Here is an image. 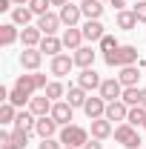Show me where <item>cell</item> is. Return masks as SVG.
<instances>
[{"label":"cell","mask_w":146,"mask_h":149,"mask_svg":"<svg viewBox=\"0 0 146 149\" xmlns=\"http://www.w3.org/2000/svg\"><path fill=\"white\" fill-rule=\"evenodd\" d=\"M49 6H52V0H29V9L35 12V17L46 15V12H49Z\"/></svg>","instance_id":"cell-33"},{"label":"cell","mask_w":146,"mask_h":149,"mask_svg":"<svg viewBox=\"0 0 146 149\" xmlns=\"http://www.w3.org/2000/svg\"><path fill=\"white\" fill-rule=\"evenodd\" d=\"M86 97H89V95H86V89H80V86H69V92H66V100L72 103L74 109H77V106L83 109V103H86Z\"/></svg>","instance_id":"cell-28"},{"label":"cell","mask_w":146,"mask_h":149,"mask_svg":"<svg viewBox=\"0 0 146 149\" xmlns=\"http://www.w3.org/2000/svg\"><path fill=\"white\" fill-rule=\"evenodd\" d=\"M80 12H83L86 20H100V15H103V0H83L80 3Z\"/></svg>","instance_id":"cell-22"},{"label":"cell","mask_w":146,"mask_h":149,"mask_svg":"<svg viewBox=\"0 0 146 149\" xmlns=\"http://www.w3.org/2000/svg\"><path fill=\"white\" fill-rule=\"evenodd\" d=\"M63 149H74V146H63Z\"/></svg>","instance_id":"cell-45"},{"label":"cell","mask_w":146,"mask_h":149,"mask_svg":"<svg viewBox=\"0 0 146 149\" xmlns=\"http://www.w3.org/2000/svg\"><path fill=\"white\" fill-rule=\"evenodd\" d=\"M115 141L120 143V146L126 149H140V135H138V129L132 126V123H120V126H115Z\"/></svg>","instance_id":"cell-4"},{"label":"cell","mask_w":146,"mask_h":149,"mask_svg":"<svg viewBox=\"0 0 146 149\" xmlns=\"http://www.w3.org/2000/svg\"><path fill=\"white\" fill-rule=\"evenodd\" d=\"M126 115H129V106L123 100H109L106 103V120H120V123H126Z\"/></svg>","instance_id":"cell-14"},{"label":"cell","mask_w":146,"mask_h":149,"mask_svg":"<svg viewBox=\"0 0 146 149\" xmlns=\"http://www.w3.org/2000/svg\"><path fill=\"white\" fill-rule=\"evenodd\" d=\"M86 141H89V132L83 129V126H74V123H69V126H63V129H60V143H63V146H74V149H80Z\"/></svg>","instance_id":"cell-3"},{"label":"cell","mask_w":146,"mask_h":149,"mask_svg":"<svg viewBox=\"0 0 146 149\" xmlns=\"http://www.w3.org/2000/svg\"><path fill=\"white\" fill-rule=\"evenodd\" d=\"M0 12H12V0H0Z\"/></svg>","instance_id":"cell-40"},{"label":"cell","mask_w":146,"mask_h":149,"mask_svg":"<svg viewBox=\"0 0 146 149\" xmlns=\"http://www.w3.org/2000/svg\"><path fill=\"white\" fill-rule=\"evenodd\" d=\"M103 60H106V66H112V69H123V66L140 63V52H138V46H117L115 52H106Z\"/></svg>","instance_id":"cell-2"},{"label":"cell","mask_w":146,"mask_h":149,"mask_svg":"<svg viewBox=\"0 0 146 149\" xmlns=\"http://www.w3.org/2000/svg\"><path fill=\"white\" fill-rule=\"evenodd\" d=\"M12 143H15L17 149H26V143H29V132L15 129V132H12Z\"/></svg>","instance_id":"cell-35"},{"label":"cell","mask_w":146,"mask_h":149,"mask_svg":"<svg viewBox=\"0 0 146 149\" xmlns=\"http://www.w3.org/2000/svg\"><path fill=\"white\" fill-rule=\"evenodd\" d=\"M140 106H143V109H146V86H143V89H140Z\"/></svg>","instance_id":"cell-41"},{"label":"cell","mask_w":146,"mask_h":149,"mask_svg":"<svg viewBox=\"0 0 146 149\" xmlns=\"http://www.w3.org/2000/svg\"><path fill=\"white\" fill-rule=\"evenodd\" d=\"M40 60H43V52L40 49H23L20 52V66L29 69V72H37L40 69Z\"/></svg>","instance_id":"cell-13"},{"label":"cell","mask_w":146,"mask_h":149,"mask_svg":"<svg viewBox=\"0 0 146 149\" xmlns=\"http://www.w3.org/2000/svg\"><path fill=\"white\" fill-rule=\"evenodd\" d=\"M83 112H86V118H89V120H97V118H103V115H106V100H103L100 95H97V97H86Z\"/></svg>","instance_id":"cell-10"},{"label":"cell","mask_w":146,"mask_h":149,"mask_svg":"<svg viewBox=\"0 0 146 149\" xmlns=\"http://www.w3.org/2000/svg\"><path fill=\"white\" fill-rule=\"evenodd\" d=\"M109 135H115L112 120H106V118H97V120H92V138H97V141H106Z\"/></svg>","instance_id":"cell-21"},{"label":"cell","mask_w":146,"mask_h":149,"mask_svg":"<svg viewBox=\"0 0 146 149\" xmlns=\"http://www.w3.org/2000/svg\"><path fill=\"white\" fill-rule=\"evenodd\" d=\"M132 12H135L138 23H146V0H138V6H132Z\"/></svg>","instance_id":"cell-36"},{"label":"cell","mask_w":146,"mask_h":149,"mask_svg":"<svg viewBox=\"0 0 146 149\" xmlns=\"http://www.w3.org/2000/svg\"><path fill=\"white\" fill-rule=\"evenodd\" d=\"M80 3H83V0H80Z\"/></svg>","instance_id":"cell-46"},{"label":"cell","mask_w":146,"mask_h":149,"mask_svg":"<svg viewBox=\"0 0 146 149\" xmlns=\"http://www.w3.org/2000/svg\"><path fill=\"white\" fill-rule=\"evenodd\" d=\"M100 74L95 72V69H83V72L77 74V86L80 89H86V92H92V89H100Z\"/></svg>","instance_id":"cell-16"},{"label":"cell","mask_w":146,"mask_h":149,"mask_svg":"<svg viewBox=\"0 0 146 149\" xmlns=\"http://www.w3.org/2000/svg\"><path fill=\"white\" fill-rule=\"evenodd\" d=\"M69 0H52V6H66Z\"/></svg>","instance_id":"cell-42"},{"label":"cell","mask_w":146,"mask_h":149,"mask_svg":"<svg viewBox=\"0 0 146 149\" xmlns=\"http://www.w3.org/2000/svg\"><path fill=\"white\" fill-rule=\"evenodd\" d=\"M80 149H103V143H100L97 138H92V141H86V143H83Z\"/></svg>","instance_id":"cell-38"},{"label":"cell","mask_w":146,"mask_h":149,"mask_svg":"<svg viewBox=\"0 0 146 149\" xmlns=\"http://www.w3.org/2000/svg\"><path fill=\"white\" fill-rule=\"evenodd\" d=\"M74 66H80V69H92L95 66V57H97V52L92 49V46H80L77 52H74Z\"/></svg>","instance_id":"cell-18"},{"label":"cell","mask_w":146,"mask_h":149,"mask_svg":"<svg viewBox=\"0 0 146 149\" xmlns=\"http://www.w3.org/2000/svg\"><path fill=\"white\" fill-rule=\"evenodd\" d=\"M35 126H37V115L35 112H29V109H20L17 112V118H15V129H20V132H35Z\"/></svg>","instance_id":"cell-15"},{"label":"cell","mask_w":146,"mask_h":149,"mask_svg":"<svg viewBox=\"0 0 146 149\" xmlns=\"http://www.w3.org/2000/svg\"><path fill=\"white\" fill-rule=\"evenodd\" d=\"M3 149H17V146H15V143H3Z\"/></svg>","instance_id":"cell-44"},{"label":"cell","mask_w":146,"mask_h":149,"mask_svg":"<svg viewBox=\"0 0 146 149\" xmlns=\"http://www.w3.org/2000/svg\"><path fill=\"white\" fill-rule=\"evenodd\" d=\"M17 40H20L17 23H3V26H0V46H15Z\"/></svg>","instance_id":"cell-20"},{"label":"cell","mask_w":146,"mask_h":149,"mask_svg":"<svg viewBox=\"0 0 146 149\" xmlns=\"http://www.w3.org/2000/svg\"><path fill=\"white\" fill-rule=\"evenodd\" d=\"M97 92H100V97H103L106 103H109V100H120V97H123V83H120L117 77H106Z\"/></svg>","instance_id":"cell-5"},{"label":"cell","mask_w":146,"mask_h":149,"mask_svg":"<svg viewBox=\"0 0 146 149\" xmlns=\"http://www.w3.org/2000/svg\"><path fill=\"white\" fill-rule=\"evenodd\" d=\"M40 52H46L49 57H55V55H60V49H63V40L60 37H55V35H43V40H40V46H37Z\"/></svg>","instance_id":"cell-23"},{"label":"cell","mask_w":146,"mask_h":149,"mask_svg":"<svg viewBox=\"0 0 146 149\" xmlns=\"http://www.w3.org/2000/svg\"><path fill=\"white\" fill-rule=\"evenodd\" d=\"M57 123L52 115H43V118H37V126H35V135L43 141V138H55V132H57Z\"/></svg>","instance_id":"cell-7"},{"label":"cell","mask_w":146,"mask_h":149,"mask_svg":"<svg viewBox=\"0 0 146 149\" xmlns=\"http://www.w3.org/2000/svg\"><path fill=\"white\" fill-rule=\"evenodd\" d=\"M37 29H40L43 35H55L57 29H60V15H52V12L40 15V17H37Z\"/></svg>","instance_id":"cell-19"},{"label":"cell","mask_w":146,"mask_h":149,"mask_svg":"<svg viewBox=\"0 0 146 149\" xmlns=\"http://www.w3.org/2000/svg\"><path fill=\"white\" fill-rule=\"evenodd\" d=\"M37 149H63V143H60V138H43V141H40V146Z\"/></svg>","instance_id":"cell-37"},{"label":"cell","mask_w":146,"mask_h":149,"mask_svg":"<svg viewBox=\"0 0 146 149\" xmlns=\"http://www.w3.org/2000/svg\"><path fill=\"white\" fill-rule=\"evenodd\" d=\"M143 126H146V123H143Z\"/></svg>","instance_id":"cell-47"},{"label":"cell","mask_w":146,"mask_h":149,"mask_svg":"<svg viewBox=\"0 0 146 149\" xmlns=\"http://www.w3.org/2000/svg\"><path fill=\"white\" fill-rule=\"evenodd\" d=\"M52 118H55L60 126H69V120L74 118V106L69 100H55V106H52Z\"/></svg>","instance_id":"cell-6"},{"label":"cell","mask_w":146,"mask_h":149,"mask_svg":"<svg viewBox=\"0 0 146 149\" xmlns=\"http://www.w3.org/2000/svg\"><path fill=\"white\" fill-rule=\"evenodd\" d=\"M117 46H120V43H117L112 35H103V37H100V52H103V55H106V52H115Z\"/></svg>","instance_id":"cell-34"},{"label":"cell","mask_w":146,"mask_h":149,"mask_svg":"<svg viewBox=\"0 0 146 149\" xmlns=\"http://www.w3.org/2000/svg\"><path fill=\"white\" fill-rule=\"evenodd\" d=\"M120 100H123L126 106H140V86H126Z\"/></svg>","instance_id":"cell-30"},{"label":"cell","mask_w":146,"mask_h":149,"mask_svg":"<svg viewBox=\"0 0 146 149\" xmlns=\"http://www.w3.org/2000/svg\"><path fill=\"white\" fill-rule=\"evenodd\" d=\"M46 86H49V80H46V74H40V72L20 74L17 80H15V86L9 89V103H15L17 109H23V106L35 97V92L46 89Z\"/></svg>","instance_id":"cell-1"},{"label":"cell","mask_w":146,"mask_h":149,"mask_svg":"<svg viewBox=\"0 0 146 149\" xmlns=\"http://www.w3.org/2000/svg\"><path fill=\"white\" fill-rule=\"evenodd\" d=\"M43 95H46V97H52V100H60V97L66 95V86H63L60 80H52V83L43 89Z\"/></svg>","instance_id":"cell-31"},{"label":"cell","mask_w":146,"mask_h":149,"mask_svg":"<svg viewBox=\"0 0 146 149\" xmlns=\"http://www.w3.org/2000/svg\"><path fill=\"white\" fill-rule=\"evenodd\" d=\"M72 66H74V57H69V55H55L52 57V63H49V69H52V74H57V77H63V74H69L72 72Z\"/></svg>","instance_id":"cell-11"},{"label":"cell","mask_w":146,"mask_h":149,"mask_svg":"<svg viewBox=\"0 0 146 149\" xmlns=\"http://www.w3.org/2000/svg\"><path fill=\"white\" fill-rule=\"evenodd\" d=\"M40 40H43V32H40L37 26H23V29H20V43H23V49H37Z\"/></svg>","instance_id":"cell-8"},{"label":"cell","mask_w":146,"mask_h":149,"mask_svg":"<svg viewBox=\"0 0 146 149\" xmlns=\"http://www.w3.org/2000/svg\"><path fill=\"white\" fill-rule=\"evenodd\" d=\"M117 80L123 83V89H126V86H138V80H140L138 66H123V69H120V74H117Z\"/></svg>","instance_id":"cell-26"},{"label":"cell","mask_w":146,"mask_h":149,"mask_svg":"<svg viewBox=\"0 0 146 149\" xmlns=\"http://www.w3.org/2000/svg\"><path fill=\"white\" fill-rule=\"evenodd\" d=\"M35 17V12L29 9V6H17V9H12V23H17V26H29Z\"/></svg>","instance_id":"cell-27"},{"label":"cell","mask_w":146,"mask_h":149,"mask_svg":"<svg viewBox=\"0 0 146 149\" xmlns=\"http://www.w3.org/2000/svg\"><path fill=\"white\" fill-rule=\"evenodd\" d=\"M52 106H55V100H52V97H46V95H37V97L29 100V112H35L37 118L52 115Z\"/></svg>","instance_id":"cell-17"},{"label":"cell","mask_w":146,"mask_h":149,"mask_svg":"<svg viewBox=\"0 0 146 149\" xmlns=\"http://www.w3.org/2000/svg\"><path fill=\"white\" fill-rule=\"evenodd\" d=\"M112 6L120 12V9H126V6H129V0H112Z\"/></svg>","instance_id":"cell-39"},{"label":"cell","mask_w":146,"mask_h":149,"mask_svg":"<svg viewBox=\"0 0 146 149\" xmlns=\"http://www.w3.org/2000/svg\"><path fill=\"white\" fill-rule=\"evenodd\" d=\"M115 23H117V29L132 32V29L138 26V17H135V12H132V9H120V12H117V17H115Z\"/></svg>","instance_id":"cell-25"},{"label":"cell","mask_w":146,"mask_h":149,"mask_svg":"<svg viewBox=\"0 0 146 149\" xmlns=\"http://www.w3.org/2000/svg\"><path fill=\"white\" fill-rule=\"evenodd\" d=\"M15 109H17V106L6 100V103L0 106V123H15V118H17V112H15Z\"/></svg>","instance_id":"cell-32"},{"label":"cell","mask_w":146,"mask_h":149,"mask_svg":"<svg viewBox=\"0 0 146 149\" xmlns=\"http://www.w3.org/2000/svg\"><path fill=\"white\" fill-rule=\"evenodd\" d=\"M60 40H63V49H69V52H77V49H80V43H83L86 37H83V29H77V26H69V29L63 32V37H60Z\"/></svg>","instance_id":"cell-9"},{"label":"cell","mask_w":146,"mask_h":149,"mask_svg":"<svg viewBox=\"0 0 146 149\" xmlns=\"http://www.w3.org/2000/svg\"><path fill=\"white\" fill-rule=\"evenodd\" d=\"M83 17V12H80V6H74V3H66V6H60V23L69 29V26H77Z\"/></svg>","instance_id":"cell-12"},{"label":"cell","mask_w":146,"mask_h":149,"mask_svg":"<svg viewBox=\"0 0 146 149\" xmlns=\"http://www.w3.org/2000/svg\"><path fill=\"white\" fill-rule=\"evenodd\" d=\"M126 123H132L135 129L146 123V109L143 106H129V115H126Z\"/></svg>","instance_id":"cell-29"},{"label":"cell","mask_w":146,"mask_h":149,"mask_svg":"<svg viewBox=\"0 0 146 149\" xmlns=\"http://www.w3.org/2000/svg\"><path fill=\"white\" fill-rule=\"evenodd\" d=\"M12 3H17V6H29V0H12Z\"/></svg>","instance_id":"cell-43"},{"label":"cell","mask_w":146,"mask_h":149,"mask_svg":"<svg viewBox=\"0 0 146 149\" xmlns=\"http://www.w3.org/2000/svg\"><path fill=\"white\" fill-rule=\"evenodd\" d=\"M80 29H83V37H86V40H97V43H100V37L106 35V29H103L100 20H86Z\"/></svg>","instance_id":"cell-24"}]
</instances>
